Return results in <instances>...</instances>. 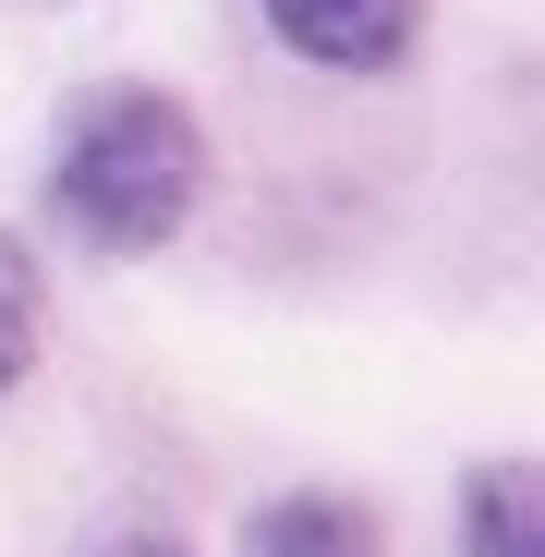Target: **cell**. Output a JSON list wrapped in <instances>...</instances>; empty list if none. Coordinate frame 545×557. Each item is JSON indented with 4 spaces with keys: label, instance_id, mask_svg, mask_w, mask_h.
<instances>
[{
    "label": "cell",
    "instance_id": "obj_1",
    "mask_svg": "<svg viewBox=\"0 0 545 557\" xmlns=\"http://www.w3.org/2000/svg\"><path fill=\"white\" fill-rule=\"evenodd\" d=\"M207 182H219L207 110H182L170 85H98V98L61 122V146H49L37 207H49L61 243L134 267V255H170L182 231H195Z\"/></svg>",
    "mask_w": 545,
    "mask_h": 557
},
{
    "label": "cell",
    "instance_id": "obj_2",
    "mask_svg": "<svg viewBox=\"0 0 545 557\" xmlns=\"http://www.w3.org/2000/svg\"><path fill=\"white\" fill-rule=\"evenodd\" d=\"M255 25L280 61L304 73H351V85H376L424 49V0H255Z\"/></svg>",
    "mask_w": 545,
    "mask_h": 557
},
{
    "label": "cell",
    "instance_id": "obj_3",
    "mask_svg": "<svg viewBox=\"0 0 545 557\" xmlns=\"http://www.w3.org/2000/svg\"><path fill=\"white\" fill-rule=\"evenodd\" d=\"M231 557H388L376 545V509L363 497H327V485H292V497H255Z\"/></svg>",
    "mask_w": 545,
    "mask_h": 557
},
{
    "label": "cell",
    "instance_id": "obj_4",
    "mask_svg": "<svg viewBox=\"0 0 545 557\" xmlns=\"http://www.w3.org/2000/svg\"><path fill=\"white\" fill-rule=\"evenodd\" d=\"M461 557H545V485L521 448L461 473Z\"/></svg>",
    "mask_w": 545,
    "mask_h": 557
},
{
    "label": "cell",
    "instance_id": "obj_5",
    "mask_svg": "<svg viewBox=\"0 0 545 557\" xmlns=\"http://www.w3.org/2000/svg\"><path fill=\"white\" fill-rule=\"evenodd\" d=\"M37 351H49V278L25 231H0V400L37 376Z\"/></svg>",
    "mask_w": 545,
    "mask_h": 557
},
{
    "label": "cell",
    "instance_id": "obj_6",
    "mask_svg": "<svg viewBox=\"0 0 545 557\" xmlns=\"http://www.w3.org/2000/svg\"><path fill=\"white\" fill-rule=\"evenodd\" d=\"M98 557H195V545H182V533H110Z\"/></svg>",
    "mask_w": 545,
    "mask_h": 557
}]
</instances>
